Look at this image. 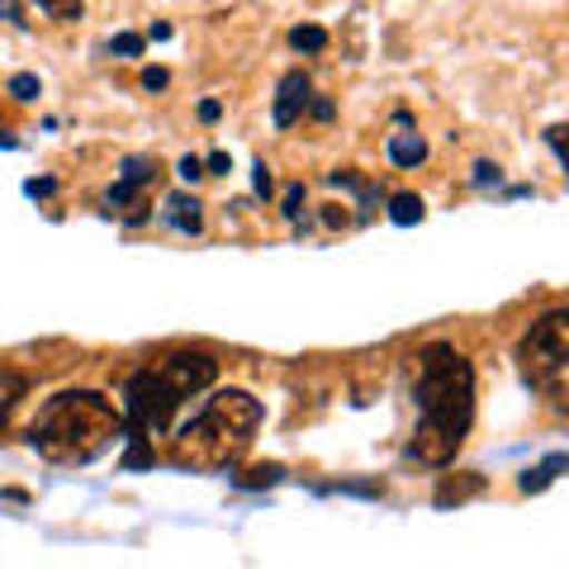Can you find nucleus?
Wrapping results in <instances>:
<instances>
[{"instance_id": "nucleus-12", "label": "nucleus", "mask_w": 569, "mask_h": 569, "mask_svg": "<svg viewBox=\"0 0 569 569\" xmlns=\"http://www.w3.org/2000/svg\"><path fill=\"white\" fill-rule=\"evenodd\" d=\"M389 219H395L399 228H413L418 219H422V200H418V194H389Z\"/></svg>"}, {"instance_id": "nucleus-14", "label": "nucleus", "mask_w": 569, "mask_h": 569, "mask_svg": "<svg viewBox=\"0 0 569 569\" xmlns=\"http://www.w3.org/2000/svg\"><path fill=\"white\" fill-rule=\"evenodd\" d=\"M24 389H29L24 376H14V370H0V422H6V418H10V408L24 399Z\"/></svg>"}, {"instance_id": "nucleus-25", "label": "nucleus", "mask_w": 569, "mask_h": 569, "mask_svg": "<svg viewBox=\"0 0 569 569\" xmlns=\"http://www.w3.org/2000/svg\"><path fill=\"white\" fill-rule=\"evenodd\" d=\"M176 171H181V181H186V186H194V181L204 176V162H200V157H181V167H176Z\"/></svg>"}, {"instance_id": "nucleus-30", "label": "nucleus", "mask_w": 569, "mask_h": 569, "mask_svg": "<svg viewBox=\"0 0 569 569\" xmlns=\"http://www.w3.org/2000/svg\"><path fill=\"white\" fill-rule=\"evenodd\" d=\"M309 114L328 123V119H332V100H309Z\"/></svg>"}, {"instance_id": "nucleus-29", "label": "nucleus", "mask_w": 569, "mask_h": 569, "mask_svg": "<svg viewBox=\"0 0 569 569\" xmlns=\"http://www.w3.org/2000/svg\"><path fill=\"white\" fill-rule=\"evenodd\" d=\"M219 114H223L219 100H204V104H200V119H204V123H219Z\"/></svg>"}, {"instance_id": "nucleus-24", "label": "nucleus", "mask_w": 569, "mask_h": 569, "mask_svg": "<svg viewBox=\"0 0 569 569\" xmlns=\"http://www.w3.org/2000/svg\"><path fill=\"white\" fill-rule=\"evenodd\" d=\"M142 86H148V91H167V86H171V71L148 67V71H142Z\"/></svg>"}, {"instance_id": "nucleus-13", "label": "nucleus", "mask_w": 569, "mask_h": 569, "mask_svg": "<svg viewBox=\"0 0 569 569\" xmlns=\"http://www.w3.org/2000/svg\"><path fill=\"white\" fill-rule=\"evenodd\" d=\"M48 20H58V24H77L81 14H86V0H33Z\"/></svg>"}, {"instance_id": "nucleus-19", "label": "nucleus", "mask_w": 569, "mask_h": 569, "mask_svg": "<svg viewBox=\"0 0 569 569\" xmlns=\"http://www.w3.org/2000/svg\"><path fill=\"white\" fill-rule=\"evenodd\" d=\"M142 48H148V39H142V33H114V39H110L114 58H142Z\"/></svg>"}, {"instance_id": "nucleus-17", "label": "nucleus", "mask_w": 569, "mask_h": 569, "mask_svg": "<svg viewBox=\"0 0 569 569\" xmlns=\"http://www.w3.org/2000/svg\"><path fill=\"white\" fill-rule=\"evenodd\" d=\"M280 479H284L280 466H257V470L238 475V489H271V485H280Z\"/></svg>"}, {"instance_id": "nucleus-28", "label": "nucleus", "mask_w": 569, "mask_h": 569, "mask_svg": "<svg viewBox=\"0 0 569 569\" xmlns=\"http://www.w3.org/2000/svg\"><path fill=\"white\" fill-rule=\"evenodd\" d=\"M489 181L498 186V167H489V162H479V167H475V186H489Z\"/></svg>"}, {"instance_id": "nucleus-6", "label": "nucleus", "mask_w": 569, "mask_h": 569, "mask_svg": "<svg viewBox=\"0 0 569 569\" xmlns=\"http://www.w3.org/2000/svg\"><path fill=\"white\" fill-rule=\"evenodd\" d=\"M157 176H162L157 157H129V162H123V176L110 186V194H104V204H110V209H129V213H123L129 223H148V204H142V190H152Z\"/></svg>"}, {"instance_id": "nucleus-5", "label": "nucleus", "mask_w": 569, "mask_h": 569, "mask_svg": "<svg viewBox=\"0 0 569 569\" xmlns=\"http://www.w3.org/2000/svg\"><path fill=\"white\" fill-rule=\"evenodd\" d=\"M518 366H522V380L556 413H569V309H550L522 332Z\"/></svg>"}, {"instance_id": "nucleus-18", "label": "nucleus", "mask_w": 569, "mask_h": 569, "mask_svg": "<svg viewBox=\"0 0 569 569\" xmlns=\"http://www.w3.org/2000/svg\"><path fill=\"white\" fill-rule=\"evenodd\" d=\"M305 209H309V190H305V186H290V190H284V219H290L295 228L305 223Z\"/></svg>"}, {"instance_id": "nucleus-7", "label": "nucleus", "mask_w": 569, "mask_h": 569, "mask_svg": "<svg viewBox=\"0 0 569 569\" xmlns=\"http://www.w3.org/2000/svg\"><path fill=\"white\" fill-rule=\"evenodd\" d=\"M309 100H313V81H309V71H284L280 86H276V104H271L276 129H290V123L309 110Z\"/></svg>"}, {"instance_id": "nucleus-20", "label": "nucleus", "mask_w": 569, "mask_h": 569, "mask_svg": "<svg viewBox=\"0 0 569 569\" xmlns=\"http://www.w3.org/2000/svg\"><path fill=\"white\" fill-rule=\"evenodd\" d=\"M546 142H550V152L560 157V167L569 176V123H556V129H546Z\"/></svg>"}, {"instance_id": "nucleus-15", "label": "nucleus", "mask_w": 569, "mask_h": 569, "mask_svg": "<svg viewBox=\"0 0 569 569\" xmlns=\"http://www.w3.org/2000/svg\"><path fill=\"white\" fill-rule=\"evenodd\" d=\"M290 48H299V52H323L328 48V29L299 24V29H290Z\"/></svg>"}, {"instance_id": "nucleus-23", "label": "nucleus", "mask_w": 569, "mask_h": 569, "mask_svg": "<svg viewBox=\"0 0 569 569\" xmlns=\"http://www.w3.org/2000/svg\"><path fill=\"white\" fill-rule=\"evenodd\" d=\"M0 20H6V24H14V29H29L24 10H20V0H0Z\"/></svg>"}, {"instance_id": "nucleus-10", "label": "nucleus", "mask_w": 569, "mask_h": 569, "mask_svg": "<svg viewBox=\"0 0 569 569\" xmlns=\"http://www.w3.org/2000/svg\"><path fill=\"white\" fill-rule=\"evenodd\" d=\"M385 152H389V162L395 167H422L427 162V142L418 138V133H389V142H385Z\"/></svg>"}, {"instance_id": "nucleus-22", "label": "nucleus", "mask_w": 569, "mask_h": 569, "mask_svg": "<svg viewBox=\"0 0 569 569\" xmlns=\"http://www.w3.org/2000/svg\"><path fill=\"white\" fill-rule=\"evenodd\" d=\"M228 171H233V157H228V152H219V148H213V152L204 157V176H228Z\"/></svg>"}, {"instance_id": "nucleus-2", "label": "nucleus", "mask_w": 569, "mask_h": 569, "mask_svg": "<svg viewBox=\"0 0 569 569\" xmlns=\"http://www.w3.org/2000/svg\"><path fill=\"white\" fill-rule=\"evenodd\" d=\"M123 432V413L96 395V389H62L52 395L39 418L29 427V447L52 466H91L96 456L114 447V437Z\"/></svg>"}, {"instance_id": "nucleus-4", "label": "nucleus", "mask_w": 569, "mask_h": 569, "mask_svg": "<svg viewBox=\"0 0 569 569\" xmlns=\"http://www.w3.org/2000/svg\"><path fill=\"white\" fill-rule=\"evenodd\" d=\"M219 380V361L209 351H167L133 370L123 380V418H129V437H157L167 432L181 403L194 399L200 389Z\"/></svg>"}, {"instance_id": "nucleus-16", "label": "nucleus", "mask_w": 569, "mask_h": 569, "mask_svg": "<svg viewBox=\"0 0 569 569\" xmlns=\"http://www.w3.org/2000/svg\"><path fill=\"white\" fill-rule=\"evenodd\" d=\"M10 96L20 100V104H29V100L43 96V81L33 77V71H14V77H10Z\"/></svg>"}, {"instance_id": "nucleus-26", "label": "nucleus", "mask_w": 569, "mask_h": 569, "mask_svg": "<svg viewBox=\"0 0 569 569\" xmlns=\"http://www.w3.org/2000/svg\"><path fill=\"white\" fill-rule=\"evenodd\" d=\"M252 181H257V194H261V200H271L276 181H271V171H266V162H257V176H252Z\"/></svg>"}, {"instance_id": "nucleus-3", "label": "nucleus", "mask_w": 569, "mask_h": 569, "mask_svg": "<svg viewBox=\"0 0 569 569\" xmlns=\"http://www.w3.org/2000/svg\"><path fill=\"white\" fill-rule=\"evenodd\" d=\"M257 427H261V403L247 389H219L190 422L176 427L171 466L204 470V475L233 470L247 456V447H252Z\"/></svg>"}, {"instance_id": "nucleus-8", "label": "nucleus", "mask_w": 569, "mask_h": 569, "mask_svg": "<svg viewBox=\"0 0 569 569\" xmlns=\"http://www.w3.org/2000/svg\"><path fill=\"white\" fill-rule=\"evenodd\" d=\"M162 223L176 228V233H186V238H200L204 233V204L194 200L190 190H171L162 200Z\"/></svg>"}, {"instance_id": "nucleus-27", "label": "nucleus", "mask_w": 569, "mask_h": 569, "mask_svg": "<svg viewBox=\"0 0 569 569\" xmlns=\"http://www.w3.org/2000/svg\"><path fill=\"white\" fill-rule=\"evenodd\" d=\"M24 190L33 194V200H48V194H52V190H58V181H48V176H43V181H29Z\"/></svg>"}, {"instance_id": "nucleus-11", "label": "nucleus", "mask_w": 569, "mask_h": 569, "mask_svg": "<svg viewBox=\"0 0 569 569\" xmlns=\"http://www.w3.org/2000/svg\"><path fill=\"white\" fill-rule=\"evenodd\" d=\"M560 470H569V456H565V451H556V456H546V460H541V466H537V470H527V475L518 479V489H522V493H541V489H546V485H550V479H556Z\"/></svg>"}, {"instance_id": "nucleus-21", "label": "nucleus", "mask_w": 569, "mask_h": 569, "mask_svg": "<svg viewBox=\"0 0 569 569\" xmlns=\"http://www.w3.org/2000/svg\"><path fill=\"white\" fill-rule=\"evenodd\" d=\"M470 493H479V475L466 479V485H441V489H437V503L447 508V503H460V498H470Z\"/></svg>"}, {"instance_id": "nucleus-1", "label": "nucleus", "mask_w": 569, "mask_h": 569, "mask_svg": "<svg viewBox=\"0 0 569 569\" xmlns=\"http://www.w3.org/2000/svg\"><path fill=\"white\" fill-rule=\"evenodd\" d=\"M418 427L408 441V456L422 466H451L456 451L466 447L475 422V370L456 347H427L418 366Z\"/></svg>"}, {"instance_id": "nucleus-9", "label": "nucleus", "mask_w": 569, "mask_h": 569, "mask_svg": "<svg viewBox=\"0 0 569 569\" xmlns=\"http://www.w3.org/2000/svg\"><path fill=\"white\" fill-rule=\"evenodd\" d=\"M328 186H332V190H351V194H356V209H361V219H370V213H376V204H380V186L366 181V176H356V171H332Z\"/></svg>"}]
</instances>
